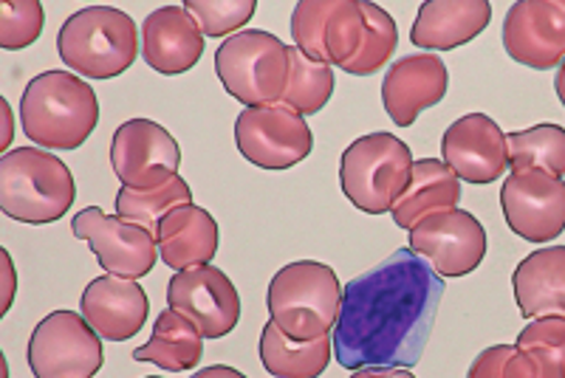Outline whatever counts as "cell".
Listing matches in <instances>:
<instances>
[{"mask_svg":"<svg viewBox=\"0 0 565 378\" xmlns=\"http://www.w3.org/2000/svg\"><path fill=\"white\" fill-rule=\"evenodd\" d=\"M184 204H193V190H190V184L181 175L161 186V190H150V193H139V190L122 186L114 198L116 215L141 226V229H148L153 238L159 235L164 215Z\"/></svg>","mask_w":565,"mask_h":378,"instance_id":"28","label":"cell"},{"mask_svg":"<svg viewBox=\"0 0 565 378\" xmlns=\"http://www.w3.org/2000/svg\"><path fill=\"white\" fill-rule=\"evenodd\" d=\"M204 48V34L184 7H161L141 23V57L164 77L195 68Z\"/></svg>","mask_w":565,"mask_h":378,"instance_id":"20","label":"cell"},{"mask_svg":"<svg viewBox=\"0 0 565 378\" xmlns=\"http://www.w3.org/2000/svg\"><path fill=\"white\" fill-rule=\"evenodd\" d=\"M110 168L122 186L150 193L179 179L181 148L164 125L153 119H128L110 139Z\"/></svg>","mask_w":565,"mask_h":378,"instance_id":"10","label":"cell"},{"mask_svg":"<svg viewBox=\"0 0 565 378\" xmlns=\"http://www.w3.org/2000/svg\"><path fill=\"white\" fill-rule=\"evenodd\" d=\"M351 378H416L407 367H362L353 370Z\"/></svg>","mask_w":565,"mask_h":378,"instance_id":"36","label":"cell"},{"mask_svg":"<svg viewBox=\"0 0 565 378\" xmlns=\"http://www.w3.org/2000/svg\"><path fill=\"white\" fill-rule=\"evenodd\" d=\"M289 85L282 102L300 116H317L334 97V68L306 57L297 45H289Z\"/></svg>","mask_w":565,"mask_h":378,"instance_id":"29","label":"cell"},{"mask_svg":"<svg viewBox=\"0 0 565 378\" xmlns=\"http://www.w3.org/2000/svg\"><path fill=\"white\" fill-rule=\"evenodd\" d=\"M3 274H7V300H3V311L0 314H7L12 309V300H14V291H18V277H14V263H12V255L3 249Z\"/></svg>","mask_w":565,"mask_h":378,"instance_id":"37","label":"cell"},{"mask_svg":"<svg viewBox=\"0 0 565 378\" xmlns=\"http://www.w3.org/2000/svg\"><path fill=\"white\" fill-rule=\"evenodd\" d=\"M20 125L43 150H77L97 130L99 99L77 74L45 71L23 88Z\"/></svg>","mask_w":565,"mask_h":378,"instance_id":"2","label":"cell"},{"mask_svg":"<svg viewBox=\"0 0 565 378\" xmlns=\"http://www.w3.org/2000/svg\"><path fill=\"white\" fill-rule=\"evenodd\" d=\"M450 88V71L436 54H407L387 68L382 105L396 128H411L418 114L436 108Z\"/></svg>","mask_w":565,"mask_h":378,"instance_id":"18","label":"cell"},{"mask_svg":"<svg viewBox=\"0 0 565 378\" xmlns=\"http://www.w3.org/2000/svg\"><path fill=\"white\" fill-rule=\"evenodd\" d=\"M331 359H334L331 334L311 342H295L271 320L260 331V361L271 378H317L328 370Z\"/></svg>","mask_w":565,"mask_h":378,"instance_id":"26","label":"cell"},{"mask_svg":"<svg viewBox=\"0 0 565 378\" xmlns=\"http://www.w3.org/2000/svg\"><path fill=\"white\" fill-rule=\"evenodd\" d=\"M45 12L40 0H3L0 3V45L7 52L29 48L43 34Z\"/></svg>","mask_w":565,"mask_h":378,"instance_id":"32","label":"cell"},{"mask_svg":"<svg viewBox=\"0 0 565 378\" xmlns=\"http://www.w3.org/2000/svg\"><path fill=\"white\" fill-rule=\"evenodd\" d=\"M509 170H543L565 181V128L559 125H534L529 130L507 133Z\"/></svg>","mask_w":565,"mask_h":378,"instance_id":"27","label":"cell"},{"mask_svg":"<svg viewBox=\"0 0 565 378\" xmlns=\"http://www.w3.org/2000/svg\"><path fill=\"white\" fill-rule=\"evenodd\" d=\"M518 347H543L552 356H557L565 367V316H540L532 320L521 334H518Z\"/></svg>","mask_w":565,"mask_h":378,"instance_id":"34","label":"cell"},{"mask_svg":"<svg viewBox=\"0 0 565 378\" xmlns=\"http://www.w3.org/2000/svg\"><path fill=\"white\" fill-rule=\"evenodd\" d=\"M492 3L487 0H427L418 7L411 43L430 52H452L489 26Z\"/></svg>","mask_w":565,"mask_h":378,"instance_id":"21","label":"cell"},{"mask_svg":"<svg viewBox=\"0 0 565 378\" xmlns=\"http://www.w3.org/2000/svg\"><path fill=\"white\" fill-rule=\"evenodd\" d=\"M461 179L441 159L413 161V173L405 193L398 195L391 215L398 229L411 231L422 218L441 209H458Z\"/></svg>","mask_w":565,"mask_h":378,"instance_id":"24","label":"cell"},{"mask_svg":"<svg viewBox=\"0 0 565 378\" xmlns=\"http://www.w3.org/2000/svg\"><path fill=\"white\" fill-rule=\"evenodd\" d=\"M512 289L523 320L565 316V246H543L523 257Z\"/></svg>","mask_w":565,"mask_h":378,"instance_id":"23","label":"cell"},{"mask_svg":"<svg viewBox=\"0 0 565 378\" xmlns=\"http://www.w3.org/2000/svg\"><path fill=\"white\" fill-rule=\"evenodd\" d=\"M218 224L199 204H184L168 212L159 226V235H156L161 263L173 271L210 266L218 255Z\"/></svg>","mask_w":565,"mask_h":378,"instance_id":"22","label":"cell"},{"mask_svg":"<svg viewBox=\"0 0 565 378\" xmlns=\"http://www.w3.org/2000/svg\"><path fill=\"white\" fill-rule=\"evenodd\" d=\"M441 161L461 181L492 184L509 170L507 133L487 114L461 116L444 130Z\"/></svg>","mask_w":565,"mask_h":378,"instance_id":"17","label":"cell"},{"mask_svg":"<svg viewBox=\"0 0 565 378\" xmlns=\"http://www.w3.org/2000/svg\"><path fill=\"white\" fill-rule=\"evenodd\" d=\"M340 305V277L320 260H295L282 266L266 289L269 320L295 342L334 334Z\"/></svg>","mask_w":565,"mask_h":378,"instance_id":"4","label":"cell"},{"mask_svg":"<svg viewBox=\"0 0 565 378\" xmlns=\"http://www.w3.org/2000/svg\"><path fill=\"white\" fill-rule=\"evenodd\" d=\"M235 144L249 164L280 173L309 159L315 150V133L306 116L286 102H277L241 110L235 119Z\"/></svg>","mask_w":565,"mask_h":378,"instance_id":"9","label":"cell"},{"mask_svg":"<svg viewBox=\"0 0 565 378\" xmlns=\"http://www.w3.org/2000/svg\"><path fill=\"white\" fill-rule=\"evenodd\" d=\"M514 345H492L472 361L467 378H503V367H507L509 356H512Z\"/></svg>","mask_w":565,"mask_h":378,"instance_id":"35","label":"cell"},{"mask_svg":"<svg viewBox=\"0 0 565 378\" xmlns=\"http://www.w3.org/2000/svg\"><path fill=\"white\" fill-rule=\"evenodd\" d=\"M77 201L68 164L43 148H14L0 159V209L18 224L45 226L65 218Z\"/></svg>","mask_w":565,"mask_h":378,"instance_id":"3","label":"cell"},{"mask_svg":"<svg viewBox=\"0 0 565 378\" xmlns=\"http://www.w3.org/2000/svg\"><path fill=\"white\" fill-rule=\"evenodd\" d=\"M444 300V277L411 246L342 285L334 359L345 370L422 361Z\"/></svg>","mask_w":565,"mask_h":378,"instance_id":"1","label":"cell"},{"mask_svg":"<svg viewBox=\"0 0 565 378\" xmlns=\"http://www.w3.org/2000/svg\"><path fill=\"white\" fill-rule=\"evenodd\" d=\"M503 378H565V367L557 356L543 347H518L514 345Z\"/></svg>","mask_w":565,"mask_h":378,"instance_id":"33","label":"cell"},{"mask_svg":"<svg viewBox=\"0 0 565 378\" xmlns=\"http://www.w3.org/2000/svg\"><path fill=\"white\" fill-rule=\"evenodd\" d=\"M181 7L199 23L204 37H232L255 14V0H184Z\"/></svg>","mask_w":565,"mask_h":378,"instance_id":"31","label":"cell"},{"mask_svg":"<svg viewBox=\"0 0 565 378\" xmlns=\"http://www.w3.org/2000/svg\"><path fill=\"white\" fill-rule=\"evenodd\" d=\"M413 173V150L396 133H367L340 155L342 195L365 215H385L405 193Z\"/></svg>","mask_w":565,"mask_h":378,"instance_id":"6","label":"cell"},{"mask_svg":"<svg viewBox=\"0 0 565 378\" xmlns=\"http://www.w3.org/2000/svg\"><path fill=\"white\" fill-rule=\"evenodd\" d=\"M26 361L34 378H94L105 365L103 336L77 311H52L32 331Z\"/></svg>","mask_w":565,"mask_h":378,"instance_id":"8","label":"cell"},{"mask_svg":"<svg viewBox=\"0 0 565 378\" xmlns=\"http://www.w3.org/2000/svg\"><path fill=\"white\" fill-rule=\"evenodd\" d=\"M145 378H159V376H145Z\"/></svg>","mask_w":565,"mask_h":378,"instance_id":"41","label":"cell"},{"mask_svg":"<svg viewBox=\"0 0 565 378\" xmlns=\"http://www.w3.org/2000/svg\"><path fill=\"white\" fill-rule=\"evenodd\" d=\"M168 309L190 316L204 339H224L241 322V294L221 269L195 266L168 282Z\"/></svg>","mask_w":565,"mask_h":378,"instance_id":"15","label":"cell"},{"mask_svg":"<svg viewBox=\"0 0 565 378\" xmlns=\"http://www.w3.org/2000/svg\"><path fill=\"white\" fill-rule=\"evenodd\" d=\"M289 68V45L260 29L232 34L215 52V74L221 85L244 108L282 102Z\"/></svg>","mask_w":565,"mask_h":378,"instance_id":"7","label":"cell"},{"mask_svg":"<svg viewBox=\"0 0 565 378\" xmlns=\"http://www.w3.org/2000/svg\"><path fill=\"white\" fill-rule=\"evenodd\" d=\"M503 48L514 63L548 71L565 63V0H521L503 18Z\"/></svg>","mask_w":565,"mask_h":378,"instance_id":"16","label":"cell"},{"mask_svg":"<svg viewBox=\"0 0 565 378\" xmlns=\"http://www.w3.org/2000/svg\"><path fill=\"white\" fill-rule=\"evenodd\" d=\"M291 37L306 57L348 65L365 40L360 0H300L291 12Z\"/></svg>","mask_w":565,"mask_h":378,"instance_id":"11","label":"cell"},{"mask_svg":"<svg viewBox=\"0 0 565 378\" xmlns=\"http://www.w3.org/2000/svg\"><path fill=\"white\" fill-rule=\"evenodd\" d=\"M74 238L85 240L88 249L97 255L105 274L125 277V280H141L153 271L159 260V244L148 229L108 215L99 206H85L71 220Z\"/></svg>","mask_w":565,"mask_h":378,"instance_id":"12","label":"cell"},{"mask_svg":"<svg viewBox=\"0 0 565 378\" xmlns=\"http://www.w3.org/2000/svg\"><path fill=\"white\" fill-rule=\"evenodd\" d=\"M501 209L509 229L526 244H552L565 231V181L523 170L501 186Z\"/></svg>","mask_w":565,"mask_h":378,"instance_id":"14","label":"cell"},{"mask_svg":"<svg viewBox=\"0 0 565 378\" xmlns=\"http://www.w3.org/2000/svg\"><path fill=\"white\" fill-rule=\"evenodd\" d=\"M0 110H3V122H7V130H3V150L12 144V136H14V125H12V110H9V102L3 99L0 102Z\"/></svg>","mask_w":565,"mask_h":378,"instance_id":"39","label":"cell"},{"mask_svg":"<svg viewBox=\"0 0 565 378\" xmlns=\"http://www.w3.org/2000/svg\"><path fill=\"white\" fill-rule=\"evenodd\" d=\"M411 249L441 277H467L487 257V229L467 209H441L418 220L411 231Z\"/></svg>","mask_w":565,"mask_h":378,"instance_id":"13","label":"cell"},{"mask_svg":"<svg viewBox=\"0 0 565 378\" xmlns=\"http://www.w3.org/2000/svg\"><path fill=\"white\" fill-rule=\"evenodd\" d=\"M190 378H246V376L230 365H210V367H204V370L193 372Z\"/></svg>","mask_w":565,"mask_h":378,"instance_id":"38","label":"cell"},{"mask_svg":"<svg viewBox=\"0 0 565 378\" xmlns=\"http://www.w3.org/2000/svg\"><path fill=\"white\" fill-rule=\"evenodd\" d=\"M362 18H365V40L360 45V54L348 65H342V71L351 77H371V74L385 68L398 45L396 20L387 9H382L373 0H362Z\"/></svg>","mask_w":565,"mask_h":378,"instance_id":"30","label":"cell"},{"mask_svg":"<svg viewBox=\"0 0 565 378\" xmlns=\"http://www.w3.org/2000/svg\"><path fill=\"white\" fill-rule=\"evenodd\" d=\"M79 311L103 339L128 342L148 322L150 300L139 280L103 274L85 285L79 296Z\"/></svg>","mask_w":565,"mask_h":378,"instance_id":"19","label":"cell"},{"mask_svg":"<svg viewBox=\"0 0 565 378\" xmlns=\"http://www.w3.org/2000/svg\"><path fill=\"white\" fill-rule=\"evenodd\" d=\"M554 88H557V97L565 108V63L557 68V77H554Z\"/></svg>","mask_w":565,"mask_h":378,"instance_id":"40","label":"cell"},{"mask_svg":"<svg viewBox=\"0 0 565 378\" xmlns=\"http://www.w3.org/2000/svg\"><path fill=\"white\" fill-rule=\"evenodd\" d=\"M136 361H148L164 372H186L204 359V336L190 316L168 309L153 325V336L130 353Z\"/></svg>","mask_w":565,"mask_h":378,"instance_id":"25","label":"cell"},{"mask_svg":"<svg viewBox=\"0 0 565 378\" xmlns=\"http://www.w3.org/2000/svg\"><path fill=\"white\" fill-rule=\"evenodd\" d=\"M60 60L88 79H114L136 63L141 34L130 14L114 7H85L57 34Z\"/></svg>","mask_w":565,"mask_h":378,"instance_id":"5","label":"cell"}]
</instances>
